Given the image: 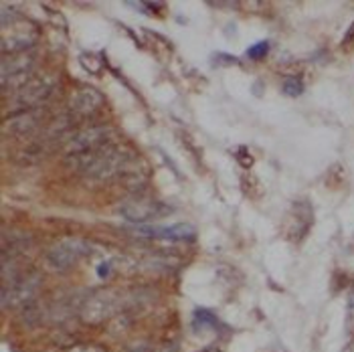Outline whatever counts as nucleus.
Masks as SVG:
<instances>
[{
  "mask_svg": "<svg viewBox=\"0 0 354 352\" xmlns=\"http://www.w3.org/2000/svg\"><path fill=\"white\" fill-rule=\"evenodd\" d=\"M39 37L37 26L29 20H12V26H2V57L26 53Z\"/></svg>",
  "mask_w": 354,
  "mask_h": 352,
  "instance_id": "6",
  "label": "nucleus"
},
{
  "mask_svg": "<svg viewBox=\"0 0 354 352\" xmlns=\"http://www.w3.org/2000/svg\"><path fill=\"white\" fill-rule=\"evenodd\" d=\"M119 215L126 221L140 225V223H150V221H156V219H162V216L170 215V207H166L160 200L148 198V196H134L119 205Z\"/></svg>",
  "mask_w": 354,
  "mask_h": 352,
  "instance_id": "5",
  "label": "nucleus"
},
{
  "mask_svg": "<svg viewBox=\"0 0 354 352\" xmlns=\"http://www.w3.org/2000/svg\"><path fill=\"white\" fill-rule=\"evenodd\" d=\"M144 233L150 235H158V237H166V239H176V241H188L195 237V229L188 223L180 225H170V227H158V229H142Z\"/></svg>",
  "mask_w": 354,
  "mask_h": 352,
  "instance_id": "11",
  "label": "nucleus"
},
{
  "mask_svg": "<svg viewBox=\"0 0 354 352\" xmlns=\"http://www.w3.org/2000/svg\"><path fill=\"white\" fill-rule=\"evenodd\" d=\"M112 136L114 132L107 126H93V128H85L75 132L71 138H67L63 150L69 158L75 156H85V154H93L101 150V148L112 144Z\"/></svg>",
  "mask_w": 354,
  "mask_h": 352,
  "instance_id": "4",
  "label": "nucleus"
},
{
  "mask_svg": "<svg viewBox=\"0 0 354 352\" xmlns=\"http://www.w3.org/2000/svg\"><path fill=\"white\" fill-rule=\"evenodd\" d=\"M132 152L124 146H105L101 150L85 154V156H75L71 158V164L77 172L89 176L93 180H110L116 178L130 166Z\"/></svg>",
  "mask_w": 354,
  "mask_h": 352,
  "instance_id": "1",
  "label": "nucleus"
},
{
  "mask_svg": "<svg viewBox=\"0 0 354 352\" xmlns=\"http://www.w3.org/2000/svg\"><path fill=\"white\" fill-rule=\"evenodd\" d=\"M87 243L83 239H61L47 253V261L55 269H69L87 253Z\"/></svg>",
  "mask_w": 354,
  "mask_h": 352,
  "instance_id": "7",
  "label": "nucleus"
},
{
  "mask_svg": "<svg viewBox=\"0 0 354 352\" xmlns=\"http://www.w3.org/2000/svg\"><path fill=\"white\" fill-rule=\"evenodd\" d=\"M40 121H43V110H29V112H19L12 114L10 117H6L2 132L6 136H29L31 132H35Z\"/></svg>",
  "mask_w": 354,
  "mask_h": 352,
  "instance_id": "8",
  "label": "nucleus"
},
{
  "mask_svg": "<svg viewBox=\"0 0 354 352\" xmlns=\"http://www.w3.org/2000/svg\"><path fill=\"white\" fill-rule=\"evenodd\" d=\"M267 51H269V43H267V40H261V43L253 45V47L247 51V57H249V59H263V57L267 55Z\"/></svg>",
  "mask_w": 354,
  "mask_h": 352,
  "instance_id": "13",
  "label": "nucleus"
},
{
  "mask_svg": "<svg viewBox=\"0 0 354 352\" xmlns=\"http://www.w3.org/2000/svg\"><path fill=\"white\" fill-rule=\"evenodd\" d=\"M101 105H103V96L98 89L81 87V89H77L71 96L69 110L77 117H87V116H93Z\"/></svg>",
  "mask_w": 354,
  "mask_h": 352,
  "instance_id": "9",
  "label": "nucleus"
},
{
  "mask_svg": "<svg viewBox=\"0 0 354 352\" xmlns=\"http://www.w3.org/2000/svg\"><path fill=\"white\" fill-rule=\"evenodd\" d=\"M55 89H57V79L53 75H35L29 83L12 93V110L17 114L39 110L55 93Z\"/></svg>",
  "mask_w": 354,
  "mask_h": 352,
  "instance_id": "3",
  "label": "nucleus"
},
{
  "mask_svg": "<svg viewBox=\"0 0 354 352\" xmlns=\"http://www.w3.org/2000/svg\"><path fill=\"white\" fill-rule=\"evenodd\" d=\"M281 91L285 93V96H290V98L302 96V91H304L302 79H299V77H285L283 79V85H281Z\"/></svg>",
  "mask_w": 354,
  "mask_h": 352,
  "instance_id": "12",
  "label": "nucleus"
},
{
  "mask_svg": "<svg viewBox=\"0 0 354 352\" xmlns=\"http://www.w3.org/2000/svg\"><path fill=\"white\" fill-rule=\"evenodd\" d=\"M352 45H354V22L350 24V29H348L346 37L342 39V47H344V49H350Z\"/></svg>",
  "mask_w": 354,
  "mask_h": 352,
  "instance_id": "14",
  "label": "nucleus"
},
{
  "mask_svg": "<svg viewBox=\"0 0 354 352\" xmlns=\"http://www.w3.org/2000/svg\"><path fill=\"white\" fill-rule=\"evenodd\" d=\"M37 69V55L31 51L15 53V55H4L2 67H0V85L2 91H19L35 77Z\"/></svg>",
  "mask_w": 354,
  "mask_h": 352,
  "instance_id": "2",
  "label": "nucleus"
},
{
  "mask_svg": "<svg viewBox=\"0 0 354 352\" xmlns=\"http://www.w3.org/2000/svg\"><path fill=\"white\" fill-rule=\"evenodd\" d=\"M205 352H219V350H215V348H211V350H205Z\"/></svg>",
  "mask_w": 354,
  "mask_h": 352,
  "instance_id": "15",
  "label": "nucleus"
},
{
  "mask_svg": "<svg viewBox=\"0 0 354 352\" xmlns=\"http://www.w3.org/2000/svg\"><path fill=\"white\" fill-rule=\"evenodd\" d=\"M35 288H37V279L33 281L31 277L17 279V281H12L10 286H4V290H2L4 306H19V304L26 302L35 293Z\"/></svg>",
  "mask_w": 354,
  "mask_h": 352,
  "instance_id": "10",
  "label": "nucleus"
}]
</instances>
